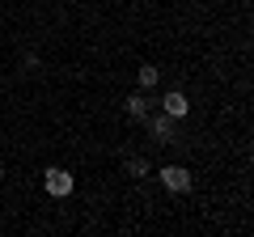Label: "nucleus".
Listing matches in <instances>:
<instances>
[{"label":"nucleus","instance_id":"f257e3e1","mask_svg":"<svg viewBox=\"0 0 254 237\" xmlns=\"http://www.w3.org/2000/svg\"><path fill=\"white\" fill-rule=\"evenodd\" d=\"M161 186L174 195H187L190 186H195V178H190V170H182V165H165L161 170Z\"/></svg>","mask_w":254,"mask_h":237},{"label":"nucleus","instance_id":"f03ea898","mask_svg":"<svg viewBox=\"0 0 254 237\" xmlns=\"http://www.w3.org/2000/svg\"><path fill=\"white\" fill-rule=\"evenodd\" d=\"M43 186H47V195H55V199H64V195H72V174L68 170H47V178H43Z\"/></svg>","mask_w":254,"mask_h":237},{"label":"nucleus","instance_id":"7ed1b4c3","mask_svg":"<svg viewBox=\"0 0 254 237\" xmlns=\"http://www.w3.org/2000/svg\"><path fill=\"white\" fill-rule=\"evenodd\" d=\"M148 131H153L161 144H174V118L170 115H153L148 118Z\"/></svg>","mask_w":254,"mask_h":237},{"label":"nucleus","instance_id":"20e7f679","mask_svg":"<svg viewBox=\"0 0 254 237\" xmlns=\"http://www.w3.org/2000/svg\"><path fill=\"white\" fill-rule=\"evenodd\" d=\"M161 106H165V115H170V118H187V110H190V102L182 98L178 89H174V93H165V102H161Z\"/></svg>","mask_w":254,"mask_h":237},{"label":"nucleus","instance_id":"39448f33","mask_svg":"<svg viewBox=\"0 0 254 237\" xmlns=\"http://www.w3.org/2000/svg\"><path fill=\"white\" fill-rule=\"evenodd\" d=\"M136 81H140V89H157V81H161V72H157V64H144L136 72Z\"/></svg>","mask_w":254,"mask_h":237},{"label":"nucleus","instance_id":"423d86ee","mask_svg":"<svg viewBox=\"0 0 254 237\" xmlns=\"http://www.w3.org/2000/svg\"><path fill=\"white\" fill-rule=\"evenodd\" d=\"M127 115H131V118H148V98L131 93V98H127Z\"/></svg>","mask_w":254,"mask_h":237},{"label":"nucleus","instance_id":"0eeeda50","mask_svg":"<svg viewBox=\"0 0 254 237\" xmlns=\"http://www.w3.org/2000/svg\"><path fill=\"white\" fill-rule=\"evenodd\" d=\"M127 174H131V178H144V174H148V161H144V157H131V161H127Z\"/></svg>","mask_w":254,"mask_h":237},{"label":"nucleus","instance_id":"6e6552de","mask_svg":"<svg viewBox=\"0 0 254 237\" xmlns=\"http://www.w3.org/2000/svg\"><path fill=\"white\" fill-rule=\"evenodd\" d=\"M0 178H4V170H0Z\"/></svg>","mask_w":254,"mask_h":237}]
</instances>
